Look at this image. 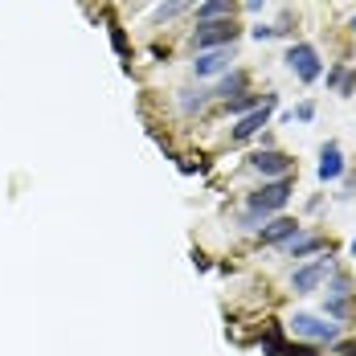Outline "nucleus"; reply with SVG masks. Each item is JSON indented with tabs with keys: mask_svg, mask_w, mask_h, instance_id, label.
Instances as JSON below:
<instances>
[{
	"mask_svg": "<svg viewBox=\"0 0 356 356\" xmlns=\"http://www.w3.org/2000/svg\"><path fill=\"white\" fill-rule=\"evenodd\" d=\"M286 201H291V180L262 184L258 193H250V201H246V225H254L258 217H266V213H279Z\"/></svg>",
	"mask_w": 356,
	"mask_h": 356,
	"instance_id": "1",
	"label": "nucleus"
},
{
	"mask_svg": "<svg viewBox=\"0 0 356 356\" xmlns=\"http://www.w3.org/2000/svg\"><path fill=\"white\" fill-rule=\"evenodd\" d=\"M234 41H238V25H234L229 17H221V21H201V25H197L193 49L205 54V49H225V45H234Z\"/></svg>",
	"mask_w": 356,
	"mask_h": 356,
	"instance_id": "2",
	"label": "nucleus"
},
{
	"mask_svg": "<svg viewBox=\"0 0 356 356\" xmlns=\"http://www.w3.org/2000/svg\"><path fill=\"white\" fill-rule=\"evenodd\" d=\"M286 66H291V74H295L299 82H316L323 74L320 54H316V45H307V41H299V45L286 49Z\"/></svg>",
	"mask_w": 356,
	"mask_h": 356,
	"instance_id": "3",
	"label": "nucleus"
},
{
	"mask_svg": "<svg viewBox=\"0 0 356 356\" xmlns=\"http://www.w3.org/2000/svg\"><path fill=\"white\" fill-rule=\"evenodd\" d=\"M336 270V262H332V254H323L316 262H307V266H299L295 275H291V286H295V295H312V291H320V283Z\"/></svg>",
	"mask_w": 356,
	"mask_h": 356,
	"instance_id": "4",
	"label": "nucleus"
},
{
	"mask_svg": "<svg viewBox=\"0 0 356 356\" xmlns=\"http://www.w3.org/2000/svg\"><path fill=\"white\" fill-rule=\"evenodd\" d=\"M291 332L295 336H307V340H336L340 336L336 323H327L323 316H312V312H295L291 316Z\"/></svg>",
	"mask_w": 356,
	"mask_h": 356,
	"instance_id": "5",
	"label": "nucleus"
},
{
	"mask_svg": "<svg viewBox=\"0 0 356 356\" xmlns=\"http://www.w3.org/2000/svg\"><path fill=\"white\" fill-rule=\"evenodd\" d=\"M275 103H279V99H275V95H266V99H262V107H254L250 115H242V119H238V127H234V140L242 143V140H250V136H258V131L266 127V119H270Z\"/></svg>",
	"mask_w": 356,
	"mask_h": 356,
	"instance_id": "6",
	"label": "nucleus"
},
{
	"mask_svg": "<svg viewBox=\"0 0 356 356\" xmlns=\"http://www.w3.org/2000/svg\"><path fill=\"white\" fill-rule=\"evenodd\" d=\"M250 168L262 172V177H286L291 172V160H286L283 152H275V147H262V152L250 156Z\"/></svg>",
	"mask_w": 356,
	"mask_h": 356,
	"instance_id": "7",
	"label": "nucleus"
},
{
	"mask_svg": "<svg viewBox=\"0 0 356 356\" xmlns=\"http://www.w3.org/2000/svg\"><path fill=\"white\" fill-rule=\"evenodd\" d=\"M229 70V45L225 49H205V54H197L193 58V74L197 78H213V74Z\"/></svg>",
	"mask_w": 356,
	"mask_h": 356,
	"instance_id": "8",
	"label": "nucleus"
},
{
	"mask_svg": "<svg viewBox=\"0 0 356 356\" xmlns=\"http://www.w3.org/2000/svg\"><path fill=\"white\" fill-rule=\"evenodd\" d=\"M316 172H320V180H340L344 177V152H340L336 140H327L320 147V168H316Z\"/></svg>",
	"mask_w": 356,
	"mask_h": 356,
	"instance_id": "9",
	"label": "nucleus"
},
{
	"mask_svg": "<svg viewBox=\"0 0 356 356\" xmlns=\"http://www.w3.org/2000/svg\"><path fill=\"white\" fill-rule=\"evenodd\" d=\"M262 246H279V242H291V238H299V221H291V217H275L270 225H262Z\"/></svg>",
	"mask_w": 356,
	"mask_h": 356,
	"instance_id": "10",
	"label": "nucleus"
},
{
	"mask_svg": "<svg viewBox=\"0 0 356 356\" xmlns=\"http://www.w3.org/2000/svg\"><path fill=\"white\" fill-rule=\"evenodd\" d=\"M234 4H238V0H205V4L197 8V17H201V21H221V17L234 13Z\"/></svg>",
	"mask_w": 356,
	"mask_h": 356,
	"instance_id": "11",
	"label": "nucleus"
},
{
	"mask_svg": "<svg viewBox=\"0 0 356 356\" xmlns=\"http://www.w3.org/2000/svg\"><path fill=\"white\" fill-rule=\"evenodd\" d=\"M323 246H327L323 238H291V242H286V254H291V258H307V254H316V250H323Z\"/></svg>",
	"mask_w": 356,
	"mask_h": 356,
	"instance_id": "12",
	"label": "nucleus"
},
{
	"mask_svg": "<svg viewBox=\"0 0 356 356\" xmlns=\"http://www.w3.org/2000/svg\"><path fill=\"white\" fill-rule=\"evenodd\" d=\"M213 90H180V111L184 115H193V111H201L205 107V99H209Z\"/></svg>",
	"mask_w": 356,
	"mask_h": 356,
	"instance_id": "13",
	"label": "nucleus"
},
{
	"mask_svg": "<svg viewBox=\"0 0 356 356\" xmlns=\"http://www.w3.org/2000/svg\"><path fill=\"white\" fill-rule=\"evenodd\" d=\"M188 8V0H164L160 8H156V21H172V17H180Z\"/></svg>",
	"mask_w": 356,
	"mask_h": 356,
	"instance_id": "14",
	"label": "nucleus"
},
{
	"mask_svg": "<svg viewBox=\"0 0 356 356\" xmlns=\"http://www.w3.org/2000/svg\"><path fill=\"white\" fill-rule=\"evenodd\" d=\"M262 99H266V95H262ZM262 99H258V95H242V99H229V111H234V115H250L254 107H262Z\"/></svg>",
	"mask_w": 356,
	"mask_h": 356,
	"instance_id": "15",
	"label": "nucleus"
},
{
	"mask_svg": "<svg viewBox=\"0 0 356 356\" xmlns=\"http://www.w3.org/2000/svg\"><path fill=\"white\" fill-rule=\"evenodd\" d=\"M242 86H246V74H229V78L217 86L213 95H225V99H229V90H242Z\"/></svg>",
	"mask_w": 356,
	"mask_h": 356,
	"instance_id": "16",
	"label": "nucleus"
},
{
	"mask_svg": "<svg viewBox=\"0 0 356 356\" xmlns=\"http://www.w3.org/2000/svg\"><path fill=\"white\" fill-rule=\"evenodd\" d=\"M111 45H115L119 54H127V37H123V29H119V25H111Z\"/></svg>",
	"mask_w": 356,
	"mask_h": 356,
	"instance_id": "17",
	"label": "nucleus"
},
{
	"mask_svg": "<svg viewBox=\"0 0 356 356\" xmlns=\"http://www.w3.org/2000/svg\"><path fill=\"white\" fill-rule=\"evenodd\" d=\"M312 115H316V107H312V103H303V107L295 111V115H291V119H303V123H307V119H312Z\"/></svg>",
	"mask_w": 356,
	"mask_h": 356,
	"instance_id": "18",
	"label": "nucleus"
},
{
	"mask_svg": "<svg viewBox=\"0 0 356 356\" xmlns=\"http://www.w3.org/2000/svg\"><path fill=\"white\" fill-rule=\"evenodd\" d=\"M279 33V29H270V25H258V29H254V37H258V41H262V37H275Z\"/></svg>",
	"mask_w": 356,
	"mask_h": 356,
	"instance_id": "19",
	"label": "nucleus"
},
{
	"mask_svg": "<svg viewBox=\"0 0 356 356\" xmlns=\"http://www.w3.org/2000/svg\"><path fill=\"white\" fill-rule=\"evenodd\" d=\"M262 4H266V0H246V8H250V13H258Z\"/></svg>",
	"mask_w": 356,
	"mask_h": 356,
	"instance_id": "20",
	"label": "nucleus"
},
{
	"mask_svg": "<svg viewBox=\"0 0 356 356\" xmlns=\"http://www.w3.org/2000/svg\"><path fill=\"white\" fill-rule=\"evenodd\" d=\"M353 29H356V17H353Z\"/></svg>",
	"mask_w": 356,
	"mask_h": 356,
	"instance_id": "21",
	"label": "nucleus"
},
{
	"mask_svg": "<svg viewBox=\"0 0 356 356\" xmlns=\"http://www.w3.org/2000/svg\"><path fill=\"white\" fill-rule=\"evenodd\" d=\"M353 254H356V242H353Z\"/></svg>",
	"mask_w": 356,
	"mask_h": 356,
	"instance_id": "22",
	"label": "nucleus"
}]
</instances>
